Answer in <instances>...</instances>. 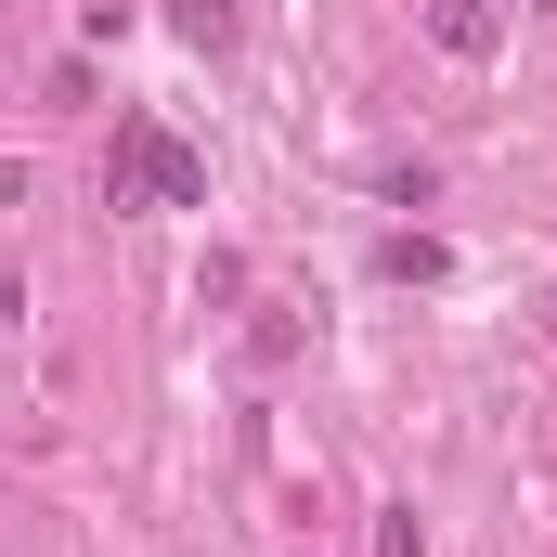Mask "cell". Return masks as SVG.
Segmentation results:
<instances>
[{
  "mask_svg": "<svg viewBox=\"0 0 557 557\" xmlns=\"http://www.w3.org/2000/svg\"><path fill=\"white\" fill-rule=\"evenodd\" d=\"M117 182H131V195H156V208H208V156H182L156 117H131V131H117Z\"/></svg>",
  "mask_w": 557,
  "mask_h": 557,
  "instance_id": "1",
  "label": "cell"
},
{
  "mask_svg": "<svg viewBox=\"0 0 557 557\" xmlns=\"http://www.w3.org/2000/svg\"><path fill=\"white\" fill-rule=\"evenodd\" d=\"M428 39H441V52H493V13H480V0H441Z\"/></svg>",
  "mask_w": 557,
  "mask_h": 557,
  "instance_id": "2",
  "label": "cell"
},
{
  "mask_svg": "<svg viewBox=\"0 0 557 557\" xmlns=\"http://www.w3.org/2000/svg\"><path fill=\"white\" fill-rule=\"evenodd\" d=\"M169 26H182L195 52H221V39H234V13H221V0H169Z\"/></svg>",
  "mask_w": 557,
  "mask_h": 557,
  "instance_id": "3",
  "label": "cell"
},
{
  "mask_svg": "<svg viewBox=\"0 0 557 557\" xmlns=\"http://www.w3.org/2000/svg\"><path fill=\"white\" fill-rule=\"evenodd\" d=\"M376 557H428V532H416V506H389V532H376Z\"/></svg>",
  "mask_w": 557,
  "mask_h": 557,
  "instance_id": "4",
  "label": "cell"
}]
</instances>
